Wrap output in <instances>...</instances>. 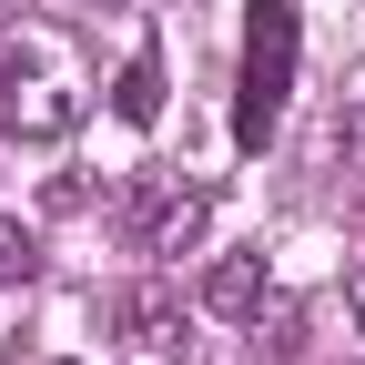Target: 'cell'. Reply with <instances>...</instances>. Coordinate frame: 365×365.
Listing matches in <instances>:
<instances>
[{"instance_id": "6da1fadb", "label": "cell", "mask_w": 365, "mask_h": 365, "mask_svg": "<svg viewBox=\"0 0 365 365\" xmlns=\"http://www.w3.org/2000/svg\"><path fill=\"white\" fill-rule=\"evenodd\" d=\"M91 112V81L51 21H0V132L11 143H61Z\"/></svg>"}, {"instance_id": "7a4b0ae2", "label": "cell", "mask_w": 365, "mask_h": 365, "mask_svg": "<svg viewBox=\"0 0 365 365\" xmlns=\"http://www.w3.org/2000/svg\"><path fill=\"white\" fill-rule=\"evenodd\" d=\"M294 61H304V21H294V0H254V21H244V61H234V143H244V153L274 143V122H284V102H294Z\"/></svg>"}, {"instance_id": "3957f363", "label": "cell", "mask_w": 365, "mask_h": 365, "mask_svg": "<svg viewBox=\"0 0 365 365\" xmlns=\"http://www.w3.org/2000/svg\"><path fill=\"white\" fill-rule=\"evenodd\" d=\"M203 223H213L203 182H153V193H143V254H193Z\"/></svg>"}, {"instance_id": "277c9868", "label": "cell", "mask_w": 365, "mask_h": 365, "mask_svg": "<svg viewBox=\"0 0 365 365\" xmlns=\"http://www.w3.org/2000/svg\"><path fill=\"white\" fill-rule=\"evenodd\" d=\"M264 254H223L213 274H203V314H223V325H254V314H264Z\"/></svg>"}, {"instance_id": "5b68a950", "label": "cell", "mask_w": 365, "mask_h": 365, "mask_svg": "<svg viewBox=\"0 0 365 365\" xmlns=\"http://www.w3.org/2000/svg\"><path fill=\"white\" fill-rule=\"evenodd\" d=\"M122 335L132 345H182V294L173 284H132L122 294Z\"/></svg>"}, {"instance_id": "8992f818", "label": "cell", "mask_w": 365, "mask_h": 365, "mask_svg": "<svg viewBox=\"0 0 365 365\" xmlns=\"http://www.w3.org/2000/svg\"><path fill=\"white\" fill-rule=\"evenodd\" d=\"M112 112H122V122H163V61H153V51H132V61H122Z\"/></svg>"}, {"instance_id": "52a82bcc", "label": "cell", "mask_w": 365, "mask_h": 365, "mask_svg": "<svg viewBox=\"0 0 365 365\" xmlns=\"http://www.w3.org/2000/svg\"><path fill=\"white\" fill-rule=\"evenodd\" d=\"M31 274H41V234L0 213V284H31Z\"/></svg>"}, {"instance_id": "ba28073f", "label": "cell", "mask_w": 365, "mask_h": 365, "mask_svg": "<svg viewBox=\"0 0 365 365\" xmlns=\"http://www.w3.org/2000/svg\"><path fill=\"white\" fill-rule=\"evenodd\" d=\"M345 173L365 182V91H355V102H345Z\"/></svg>"}, {"instance_id": "9c48e42d", "label": "cell", "mask_w": 365, "mask_h": 365, "mask_svg": "<svg viewBox=\"0 0 365 365\" xmlns=\"http://www.w3.org/2000/svg\"><path fill=\"white\" fill-rule=\"evenodd\" d=\"M345 304H355V325H365V264H355V274H345Z\"/></svg>"}, {"instance_id": "30bf717a", "label": "cell", "mask_w": 365, "mask_h": 365, "mask_svg": "<svg viewBox=\"0 0 365 365\" xmlns=\"http://www.w3.org/2000/svg\"><path fill=\"white\" fill-rule=\"evenodd\" d=\"M81 11H122V0H81Z\"/></svg>"}]
</instances>
